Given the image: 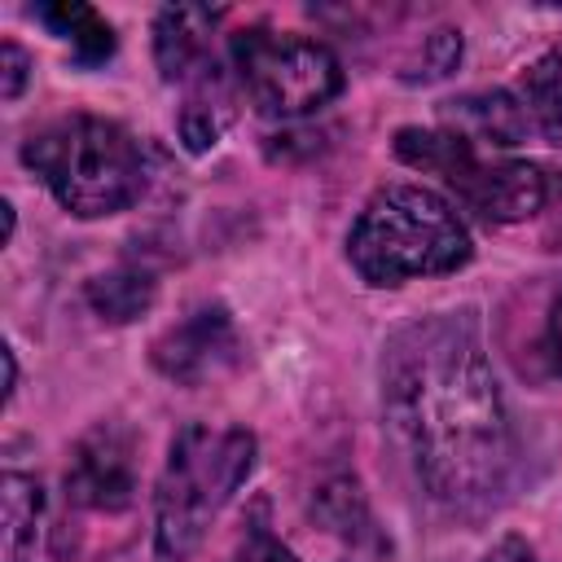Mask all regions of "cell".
Returning <instances> with one entry per match:
<instances>
[{
  "mask_svg": "<svg viewBox=\"0 0 562 562\" xmlns=\"http://www.w3.org/2000/svg\"><path fill=\"white\" fill-rule=\"evenodd\" d=\"M470 250V233L452 202L422 184L378 189L347 233V259L369 285L457 272Z\"/></svg>",
  "mask_w": 562,
  "mask_h": 562,
  "instance_id": "cell-2",
  "label": "cell"
},
{
  "mask_svg": "<svg viewBox=\"0 0 562 562\" xmlns=\"http://www.w3.org/2000/svg\"><path fill=\"white\" fill-rule=\"evenodd\" d=\"M255 470V435L241 426L189 422L167 448V465L154 492V549L158 562H184L202 549L220 509L237 496Z\"/></svg>",
  "mask_w": 562,
  "mask_h": 562,
  "instance_id": "cell-3",
  "label": "cell"
},
{
  "mask_svg": "<svg viewBox=\"0 0 562 562\" xmlns=\"http://www.w3.org/2000/svg\"><path fill=\"white\" fill-rule=\"evenodd\" d=\"M0 356H4V400H13V391H18V360H13V347H4Z\"/></svg>",
  "mask_w": 562,
  "mask_h": 562,
  "instance_id": "cell-22",
  "label": "cell"
},
{
  "mask_svg": "<svg viewBox=\"0 0 562 562\" xmlns=\"http://www.w3.org/2000/svg\"><path fill=\"white\" fill-rule=\"evenodd\" d=\"M83 299L88 307L110 321V325H127L136 316H145L158 299V281L149 268H132V263H119L110 272H97L88 285H83Z\"/></svg>",
  "mask_w": 562,
  "mask_h": 562,
  "instance_id": "cell-13",
  "label": "cell"
},
{
  "mask_svg": "<svg viewBox=\"0 0 562 562\" xmlns=\"http://www.w3.org/2000/svg\"><path fill=\"white\" fill-rule=\"evenodd\" d=\"M44 514L40 479L9 470L0 479V562H35V522Z\"/></svg>",
  "mask_w": 562,
  "mask_h": 562,
  "instance_id": "cell-12",
  "label": "cell"
},
{
  "mask_svg": "<svg viewBox=\"0 0 562 562\" xmlns=\"http://www.w3.org/2000/svg\"><path fill=\"white\" fill-rule=\"evenodd\" d=\"M439 119H443V132L470 140L474 149L479 145H492V149H514L531 136V114L522 105V97L505 92V88H492V92H465V97H448L439 101Z\"/></svg>",
  "mask_w": 562,
  "mask_h": 562,
  "instance_id": "cell-9",
  "label": "cell"
},
{
  "mask_svg": "<svg viewBox=\"0 0 562 562\" xmlns=\"http://www.w3.org/2000/svg\"><path fill=\"white\" fill-rule=\"evenodd\" d=\"M228 57L255 110L272 119L312 114L342 92L338 57L321 40H307L294 31L241 26L228 35Z\"/></svg>",
  "mask_w": 562,
  "mask_h": 562,
  "instance_id": "cell-6",
  "label": "cell"
},
{
  "mask_svg": "<svg viewBox=\"0 0 562 562\" xmlns=\"http://www.w3.org/2000/svg\"><path fill=\"white\" fill-rule=\"evenodd\" d=\"M26 75H31L26 48L13 44V40H4V44H0V97H4V101H18L22 88H26Z\"/></svg>",
  "mask_w": 562,
  "mask_h": 562,
  "instance_id": "cell-19",
  "label": "cell"
},
{
  "mask_svg": "<svg viewBox=\"0 0 562 562\" xmlns=\"http://www.w3.org/2000/svg\"><path fill=\"white\" fill-rule=\"evenodd\" d=\"M544 356H549V369L562 373V299L553 303L549 325H544Z\"/></svg>",
  "mask_w": 562,
  "mask_h": 562,
  "instance_id": "cell-20",
  "label": "cell"
},
{
  "mask_svg": "<svg viewBox=\"0 0 562 562\" xmlns=\"http://www.w3.org/2000/svg\"><path fill=\"white\" fill-rule=\"evenodd\" d=\"M522 105L536 123V132L553 145H562V44L549 48L540 61L527 66L522 75Z\"/></svg>",
  "mask_w": 562,
  "mask_h": 562,
  "instance_id": "cell-16",
  "label": "cell"
},
{
  "mask_svg": "<svg viewBox=\"0 0 562 562\" xmlns=\"http://www.w3.org/2000/svg\"><path fill=\"white\" fill-rule=\"evenodd\" d=\"M382 408L430 501L483 509L505 492L514 430L474 312L417 316L386 338Z\"/></svg>",
  "mask_w": 562,
  "mask_h": 562,
  "instance_id": "cell-1",
  "label": "cell"
},
{
  "mask_svg": "<svg viewBox=\"0 0 562 562\" xmlns=\"http://www.w3.org/2000/svg\"><path fill=\"white\" fill-rule=\"evenodd\" d=\"M395 158L439 176L487 224L531 220L536 211H544V198L553 189L540 162H483L470 140L452 132H430V127H400Z\"/></svg>",
  "mask_w": 562,
  "mask_h": 562,
  "instance_id": "cell-5",
  "label": "cell"
},
{
  "mask_svg": "<svg viewBox=\"0 0 562 562\" xmlns=\"http://www.w3.org/2000/svg\"><path fill=\"white\" fill-rule=\"evenodd\" d=\"M312 518L329 536H338V540H347L356 549H382V536L373 527V514H369L356 479H329V483H321L316 496H312Z\"/></svg>",
  "mask_w": 562,
  "mask_h": 562,
  "instance_id": "cell-14",
  "label": "cell"
},
{
  "mask_svg": "<svg viewBox=\"0 0 562 562\" xmlns=\"http://www.w3.org/2000/svg\"><path fill=\"white\" fill-rule=\"evenodd\" d=\"M35 18H40L53 35L70 40V48H75V61H79V66H101V61L114 53V31H110V22H105L92 4H79V0L40 4V9H35Z\"/></svg>",
  "mask_w": 562,
  "mask_h": 562,
  "instance_id": "cell-15",
  "label": "cell"
},
{
  "mask_svg": "<svg viewBox=\"0 0 562 562\" xmlns=\"http://www.w3.org/2000/svg\"><path fill=\"white\" fill-rule=\"evenodd\" d=\"M487 562H536V553H531V544L527 540H518V536H505L492 553H487Z\"/></svg>",
  "mask_w": 562,
  "mask_h": 562,
  "instance_id": "cell-21",
  "label": "cell"
},
{
  "mask_svg": "<svg viewBox=\"0 0 562 562\" xmlns=\"http://www.w3.org/2000/svg\"><path fill=\"white\" fill-rule=\"evenodd\" d=\"M22 162L79 220L119 215L145 193V154L136 136L97 114H66L31 132Z\"/></svg>",
  "mask_w": 562,
  "mask_h": 562,
  "instance_id": "cell-4",
  "label": "cell"
},
{
  "mask_svg": "<svg viewBox=\"0 0 562 562\" xmlns=\"http://www.w3.org/2000/svg\"><path fill=\"white\" fill-rule=\"evenodd\" d=\"M233 562H299V558H294V553L272 536V527H268V505H263V501L250 509V518H246V531H241V544H237Z\"/></svg>",
  "mask_w": 562,
  "mask_h": 562,
  "instance_id": "cell-18",
  "label": "cell"
},
{
  "mask_svg": "<svg viewBox=\"0 0 562 562\" xmlns=\"http://www.w3.org/2000/svg\"><path fill=\"white\" fill-rule=\"evenodd\" d=\"M233 119H237V83L215 57L184 83V105H180L176 127H180V140L189 154H206Z\"/></svg>",
  "mask_w": 562,
  "mask_h": 562,
  "instance_id": "cell-11",
  "label": "cell"
},
{
  "mask_svg": "<svg viewBox=\"0 0 562 562\" xmlns=\"http://www.w3.org/2000/svg\"><path fill=\"white\" fill-rule=\"evenodd\" d=\"M149 360L162 378H171L180 386H206V382L224 378L241 360V338H237L228 307L211 303V307L189 312L180 325H171L162 338H154Z\"/></svg>",
  "mask_w": 562,
  "mask_h": 562,
  "instance_id": "cell-8",
  "label": "cell"
},
{
  "mask_svg": "<svg viewBox=\"0 0 562 562\" xmlns=\"http://www.w3.org/2000/svg\"><path fill=\"white\" fill-rule=\"evenodd\" d=\"M224 18V9L211 4H171L154 22V61L167 83H189L202 66L215 61L211 53V31Z\"/></svg>",
  "mask_w": 562,
  "mask_h": 562,
  "instance_id": "cell-10",
  "label": "cell"
},
{
  "mask_svg": "<svg viewBox=\"0 0 562 562\" xmlns=\"http://www.w3.org/2000/svg\"><path fill=\"white\" fill-rule=\"evenodd\" d=\"M0 211H4V241H9V237H13V206L0 202Z\"/></svg>",
  "mask_w": 562,
  "mask_h": 562,
  "instance_id": "cell-23",
  "label": "cell"
},
{
  "mask_svg": "<svg viewBox=\"0 0 562 562\" xmlns=\"http://www.w3.org/2000/svg\"><path fill=\"white\" fill-rule=\"evenodd\" d=\"M457 66H461V31L439 26L422 40L417 57L404 66V83H435V79H448Z\"/></svg>",
  "mask_w": 562,
  "mask_h": 562,
  "instance_id": "cell-17",
  "label": "cell"
},
{
  "mask_svg": "<svg viewBox=\"0 0 562 562\" xmlns=\"http://www.w3.org/2000/svg\"><path fill=\"white\" fill-rule=\"evenodd\" d=\"M66 501L101 514H119L136 501V435L127 426L97 422L79 435L66 465Z\"/></svg>",
  "mask_w": 562,
  "mask_h": 562,
  "instance_id": "cell-7",
  "label": "cell"
}]
</instances>
